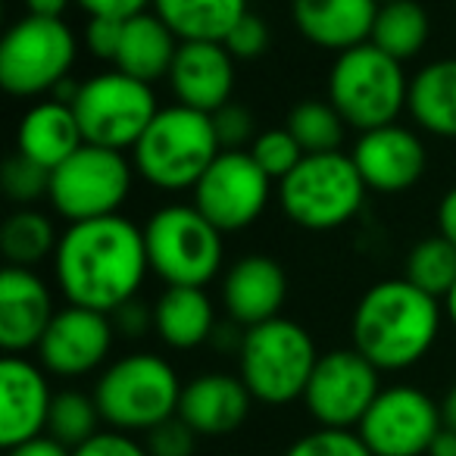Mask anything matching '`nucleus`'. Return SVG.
I'll return each mask as SVG.
<instances>
[{
	"label": "nucleus",
	"instance_id": "1",
	"mask_svg": "<svg viewBox=\"0 0 456 456\" xmlns=\"http://www.w3.org/2000/svg\"><path fill=\"white\" fill-rule=\"evenodd\" d=\"M147 273L151 260L144 228L126 216L72 222L60 235V248L53 254V279L66 304L110 316L138 300Z\"/></svg>",
	"mask_w": 456,
	"mask_h": 456
},
{
	"label": "nucleus",
	"instance_id": "2",
	"mask_svg": "<svg viewBox=\"0 0 456 456\" xmlns=\"http://www.w3.org/2000/svg\"><path fill=\"white\" fill-rule=\"evenodd\" d=\"M441 335V304L406 279L366 288L350 319L354 347L379 372H403L431 354Z\"/></svg>",
	"mask_w": 456,
	"mask_h": 456
},
{
	"label": "nucleus",
	"instance_id": "3",
	"mask_svg": "<svg viewBox=\"0 0 456 456\" xmlns=\"http://www.w3.org/2000/svg\"><path fill=\"white\" fill-rule=\"evenodd\" d=\"M222 153L213 116L184 103L159 107L147 132L132 147V166L141 182L157 191H194L203 172Z\"/></svg>",
	"mask_w": 456,
	"mask_h": 456
},
{
	"label": "nucleus",
	"instance_id": "4",
	"mask_svg": "<svg viewBox=\"0 0 456 456\" xmlns=\"http://www.w3.org/2000/svg\"><path fill=\"white\" fill-rule=\"evenodd\" d=\"M184 385L169 360L159 354H128L103 366L94 400L103 422L116 431H151L178 416Z\"/></svg>",
	"mask_w": 456,
	"mask_h": 456
},
{
	"label": "nucleus",
	"instance_id": "5",
	"mask_svg": "<svg viewBox=\"0 0 456 456\" xmlns=\"http://www.w3.org/2000/svg\"><path fill=\"white\" fill-rule=\"evenodd\" d=\"M144 244L151 273L166 288H207L225 263V235L194 207L166 203L147 216Z\"/></svg>",
	"mask_w": 456,
	"mask_h": 456
},
{
	"label": "nucleus",
	"instance_id": "6",
	"mask_svg": "<svg viewBox=\"0 0 456 456\" xmlns=\"http://www.w3.org/2000/svg\"><path fill=\"white\" fill-rule=\"evenodd\" d=\"M313 335L294 319H269L254 329H244L238 350V375L254 394V400L269 406H288L300 400L319 362Z\"/></svg>",
	"mask_w": 456,
	"mask_h": 456
},
{
	"label": "nucleus",
	"instance_id": "7",
	"mask_svg": "<svg viewBox=\"0 0 456 456\" xmlns=\"http://www.w3.org/2000/svg\"><path fill=\"white\" fill-rule=\"evenodd\" d=\"M329 101L356 132L400 122L410 101V76L403 63L366 41L338 53L329 69Z\"/></svg>",
	"mask_w": 456,
	"mask_h": 456
},
{
	"label": "nucleus",
	"instance_id": "8",
	"mask_svg": "<svg viewBox=\"0 0 456 456\" xmlns=\"http://www.w3.org/2000/svg\"><path fill=\"white\" fill-rule=\"evenodd\" d=\"M366 182L344 151L306 153L279 182V207L304 232H335L354 222L366 203Z\"/></svg>",
	"mask_w": 456,
	"mask_h": 456
},
{
	"label": "nucleus",
	"instance_id": "9",
	"mask_svg": "<svg viewBox=\"0 0 456 456\" xmlns=\"http://www.w3.org/2000/svg\"><path fill=\"white\" fill-rule=\"evenodd\" d=\"M78 38L66 20L22 16L0 41V85L10 97L45 101L72 76Z\"/></svg>",
	"mask_w": 456,
	"mask_h": 456
},
{
	"label": "nucleus",
	"instance_id": "10",
	"mask_svg": "<svg viewBox=\"0 0 456 456\" xmlns=\"http://www.w3.org/2000/svg\"><path fill=\"white\" fill-rule=\"evenodd\" d=\"M72 110L82 126L85 144L132 153L153 116L159 113V101L153 85L119 69H107L85 78Z\"/></svg>",
	"mask_w": 456,
	"mask_h": 456
},
{
	"label": "nucleus",
	"instance_id": "11",
	"mask_svg": "<svg viewBox=\"0 0 456 456\" xmlns=\"http://www.w3.org/2000/svg\"><path fill=\"white\" fill-rule=\"evenodd\" d=\"M132 157L110 147L82 144L66 163L51 172V207L60 219L91 222L103 216H119L134 184Z\"/></svg>",
	"mask_w": 456,
	"mask_h": 456
},
{
	"label": "nucleus",
	"instance_id": "12",
	"mask_svg": "<svg viewBox=\"0 0 456 456\" xmlns=\"http://www.w3.org/2000/svg\"><path fill=\"white\" fill-rule=\"evenodd\" d=\"M273 184L275 182L256 166L250 151H222L191 191L194 194L191 203L222 235H235L266 213L273 200Z\"/></svg>",
	"mask_w": 456,
	"mask_h": 456
},
{
	"label": "nucleus",
	"instance_id": "13",
	"mask_svg": "<svg viewBox=\"0 0 456 456\" xmlns=\"http://www.w3.org/2000/svg\"><path fill=\"white\" fill-rule=\"evenodd\" d=\"M381 394V372L356 347L319 356L306 385L304 403L319 428H360L362 416Z\"/></svg>",
	"mask_w": 456,
	"mask_h": 456
},
{
	"label": "nucleus",
	"instance_id": "14",
	"mask_svg": "<svg viewBox=\"0 0 456 456\" xmlns=\"http://www.w3.org/2000/svg\"><path fill=\"white\" fill-rule=\"evenodd\" d=\"M441 428V403L412 385H394L381 387L356 435L372 456H425Z\"/></svg>",
	"mask_w": 456,
	"mask_h": 456
},
{
	"label": "nucleus",
	"instance_id": "15",
	"mask_svg": "<svg viewBox=\"0 0 456 456\" xmlns=\"http://www.w3.org/2000/svg\"><path fill=\"white\" fill-rule=\"evenodd\" d=\"M116 341V325L110 313L66 304L57 310L38 344V362L57 379H85L107 362Z\"/></svg>",
	"mask_w": 456,
	"mask_h": 456
},
{
	"label": "nucleus",
	"instance_id": "16",
	"mask_svg": "<svg viewBox=\"0 0 456 456\" xmlns=\"http://www.w3.org/2000/svg\"><path fill=\"white\" fill-rule=\"evenodd\" d=\"M356 169L369 191L379 194H403L422 182L428 169V147L419 138L416 128H406L400 122L372 128L356 138L350 147Z\"/></svg>",
	"mask_w": 456,
	"mask_h": 456
},
{
	"label": "nucleus",
	"instance_id": "17",
	"mask_svg": "<svg viewBox=\"0 0 456 456\" xmlns=\"http://www.w3.org/2000/svg\"><path fill=\"white\" fill-rule=\"evenodd\" d=\"M53 394L41 362L4 354L0 360V447L13 450L47 435Z\"/></svg>",
	"mask_w": 456,
	"mask_h": 456
},
{
	"label": "nucleus",
	"instance_id": "18",
	"mask_svg": "<svg viewBox=\"0 0 456 456\" xmlns=\"http://www.w3.org/2000/svg\"><path fill=\"white\" fill-rule=\"evenodd\" d=\"M57 316L53 294L35 269L4 266L0 273V347L4 354L26 356L38 350L47 325Z\"/></svg>",
	"mask_w": 456,
	"mask_h": 456
},
{
	"label": "nucleus",
	"instance_id": "19",
	"mask_svg": "<svg viewBox=\"0 0 456 456\" xmlns=\"http://www.w3.org/2000/svg\"><path fill=\"white\" fill-rule=\"evenodd\" d=\"M235 63L238 60L219 41H182L166 82L175 94V103L213 116L216 110L232 103L238 82Z\"/></svg>",
	"mask_w": 456,
	"mask_h": 456
},
{
	"label": "nucleus",
	"instance_id": "20",
	"mask_svg": "<svg viewBox=\"0 0 456 456\" xmlns=\"http://www.w3.org/2000/svg\"><path fill=\"white\" fill-rule=\"evenodd\" d=\"M225 316L241 329H254L281 316L288 300V275L279 260L266 254H248L225 269L222 279Z\"/></svg>",
	"mask_w": 456,
	"mask_h": 456
},
{
	"label": "nucleus",
	"instance_id": "21",
	"mask_svg": "<svg viewBox=\"0 0 456 456\" xmlns=\"http://www.w3.org/2000/svg\"><path fill=\"white\" fill-rule=\"evenodd\" d=\"M379 0H291V22L306 45L344 53L372 41Z\"/></svg>",
	"mask_w": 456,
	"mask_h": 456
},
{
	"label": "nucleus",
	"instance_id": "22",
	"mask_svg": "<svg viewBox=\"0 0 456 456\" xmlns=\"http://www.w3.org/2000/svg\"><path fill=\"white\" fill-rule=\"evenodd\" d=\"M250 403L254 394L248 391L241 375L203 372L184 385L178 416L200 437H222L241 428L250 416Z\"/></svg>",
	"mask_w": 456,
	"mask_h": 456
},
{
	"label": "nucleus",
	"instance_id": "23",
	"mask_svg": "<svg viewBox=\"0 0 456 456\" xmlns=\"http://www.w3.org/2000/svg\"><path fill=\"white\" fill-rule=\"evenodd\" d=\"M82 144L85 134L76 119V110L57 97L35 101L16 126V153L51 172L66 163Z\"/></svg>",
	"mask_w": 456,
	"mask_h": 456
},
{
	"label": "nucleus",
	"instance_id": "24",
	"mask_svg": "<svg viewBox=\"0 0 456 456\" xmlns=\"http://www.w3.org/2000/svg\"><path fill=\"white\" fill-rule=\"evenodd\" d=\"M178 47H182V41L175 38V32L153 10H147V13L126 20V26H122V41L113 69L141 78L147 85H157L159 78H169Z\"/></svg>",
	"mask_w": 456,
	"mask_h": 456
},
{
	"label": "nucleus",
	"instance_id": "25",
	"mask_svg": "<svg viewBox=\"0 0 456 456\" xmlns=\"http://www.w3.org/2000/svg\"><path fill=\"white\" fill-rule=\"evenodd\" d=\"M216 325V306L207 288L172 285L153 304V331L172 350H194L209 344Z\"/></svg>",
	"mask_w": 456,
	"mask_h": 456
},
{
	"label": "nucleus",
	"instance_id": "26",
	"mask_svg": "<svg viewBox=\"0 0 456 456\" xmlns=\"http://www.w3.org/2000/svg\"><path fill=\"white\" fill-rule=\"evenodd\" d=\"M406 113L419 132L456 138V57L431 60L410 78Z\"/></svg>",
	"mask_w": 456,
	"mask_h": 456
},
{
	"label": "nucleus",
	"instance_id": "27",
	"mask_svg": "<svg viewBox=\"0 0 456 456\" xmlns=\"http://www.w3.org/2000/svg\"><path fill=\"white\" fill-rule=\"evenodd\" d=\"M153 13L178 41H225L250 13V0H153Z\"/></svg>",
	"mask_w": 456,
	"mask_h": 456
},
{
	"label": "nucleus",
	"instance_id": "28",
	"mask_svg": "<svg viewBox=\"0 0 456 456\" xmlns=\"http://www.w3.org/2000/svg\"><path fill=\"white\" fill-rule=\"evenodd\" d=\"M60 248L57 225L38 207H16L0 228V250L7 266L35 269L38 263L53 260Z\"/></svg>",
	"mask_w": 456,
	"mask_h": 456
},
{
	"label": "nucleus",
	"instance_id": "29",
	"mask_svg": "<svg viewBox=\"0 0 456 456\" xmlns=\"http://www.w3.org/2000/svg\"><path fill=\"white\" fill-rule=\"evenodd\" d=\"M431 38V16L419 0H391L381 4L379 16H375L372 28V45L385 51L387 57L406 60L419 57Z\"/></svg>",
	"mask_w": 456,
	"mask_h": 456
},
{
	"label": "nucleus",
	"instance_id": "30",
	"mask_svg": "<svg viewBox=\"0 0 456 456\" xmlns=\"http://www.w3.org/2000/svg\"><path fill=\"white\" fill-rule=\"evenodd\" d=\"M288 132L297 138L304 153H331L341 151L344 138H347V122L344 116L331 107V101H300L291 107L285 122Z\"/></svg>",
	"mask_w": 456,
	"mask_h": 456
},
{
	"label": "nucleus",
	"instance_id": "31",
	"mask_svg": "<svg viewBox=\"0 0 456 456\" xmlns=\"http://www.w3.org/2000/svg\"><path fill=\"white\" fill-rule=\"evenodd\" d=\"M406 281L422 288L431 297H447L456 281V248L441 235H428L416 241L406 254Z\"/></svg>",
	"mask_w": 456,
	"mask_h": 456
},
{
	"label": "nucleus",
	"instance_id": "32",
	"mask_svg": "<svg viewBox=\"0 0 456 456\" xmlns=\"http://www.w3.org/2000/svg\"><path fill=\"white\" fill-rule=\"evenodd\" d=\"M101 422H103V416H101V410H97L94 394H85V391L53 394L51 419H47V435H51L53 441L76 450L101 431Z\"/></svg>",
	"mask_w": 456,
	"mask_h": 456
},
{
	"label": "nucleus",
	"instance_id": "33",
	"mask_svg": "<svg viewBox=\"0 0 456 456\" xmlns=\"http://www.w3.org/2000/svg\"><path fill=\"white\" fill-rule=\"evenodd\" d=\"M0 188L16 207H35V203L51 197V169L32 163L22 153H13L0 172Z\"/></svg>",
	"mask_w": 456,
	"mask_h": 456
},
{
	"label": "nucleus",
	"instance_id": "34",
	"mask_svg": "<svg viewBox=\"0 0 456 456\" xmlns=\"http://www.w3.org/2000/svg\"><path fill=\"white\" fill-rule=\"evenodd\" d=\"M250 157H254L256 166L279 184L281 178H288L297 169L306 153L288 128H266V132L256 134V141L250 144Z\"/></svg>",
	"mask_w": 456,
	"mask_h": 456
},
{
	"label": "nucleus",
	"instance_id": "35",
	"mask_svg": "<svg viewBox=\"0 0 456 456\" xmlns=\"http://www.w3.org/2000/svg\"><path fill=\"white\" fill-rule=\"evenodd\" d=\"M285 456H372L356 431L344 428H316L297 437Z\"/></svg>",
	"mask_w": 456,
	"mask_h": 456
},
{
	"label": "nucleus",
	"instance_id": "36",
	"mask_svg": "<svg viewBox=\"0 0 456 456\" xmlns=\"http://www.w3.org/2000/svg\"><path fill=\"white\" fill-rule=\"evenodd\" d=\"M216 138H219L222 151H250L256 141V119L248 107L241 103H225L222 110L213 113Z\"/></svg>",
	"mask_w": 456,
	"mask_h": 456
},
{
	"label": "nucleus",
	"instance_id": "37",
	"mask_svg": "<svg viewBox=\"0 0 456 456\" xmlns=\"http://www.w3.org/2000/svg\"><path fill=\"white\" fill-rule=\"evenodd\" d=\"M269 41H273L269 22L263 20L260 13L250 10V13L228 32V38L222 41V45L228 47V53L235 60H260L263 53L269 51Z\"/></svg>",
	"mask_w": 456,
	"mask_h": 456
},
{
	"label": "nucleus",
	"instance_id": "38",
	"mask_svg": "<svg viewBox=\"0 0 456 456\" xmlns=\"http://www.w3.org/2000/svg\"><path fill=\"white\" fill-rule=\"evenodd\" d=\"M197 437L200 435L182 416H172L166 422H159L157 428L147 431L144 444L151 450V456H194Z\"/></svg>",
	"mask_w": 456,
	"mask_h": 456
},
{
	"label": "nucleus",
	"instance_id": "39",
	"mask_svg": "<svg viewBox=\"0 0 456 456\" xmlns=\"http://www.w3.org/2000/svg\"><path fill=\"white\" fill-rule=\"evenodd\" d=\"M72 456H151L147 444L134 441L128 431H97L91 441H85L82 447L72 450Z\"/></svg>",
	"mask_w": 456,
	"mask_h": 456
},
{
	"label": "nucleus",
	"instance_id": "40",
	"mask_svg": "<svg viewBox=\"0 0 456 456\" xmlns=\"http://www.w3.org/2000/svg\"><path fill=\"white\" fill-rule=\"evenodd\" d=\"M122 26L119 20H88L82 35V45L88 47V53L101 63L113 66L116 53H119V41H122Z\"/></svg>",
	"mask_w": 456,
	"mask_h": 456
},
{
	"label": "nucleus",
	"instance_id": "41",
	"mask_svg": "<svg viewBox=\"0 0 456 456\" xmlns=\"http://www.w3.org/2000/svg\"><path fill=\"white\" fill-rule=\"evenodd\" d=\"M76 7L82 10L88 20H132L138 13H147L153 7V0H76Z\"/></svg>",
	"mask_w": 456,
	"mask_h": 456
},
{
	"label": "nucleus",
	"instance_id": "42",
	"mask_svg": "<svg viewBox=\"0 0 456 456\" xmlns=\"http://www.w3.org/2000/svg\"><path fill=\"white\" fill-rule=\"evenodd\" d=\"M113 325H116V335L122 338H144L153 329V310H147L144 304L132 300V304L119 306L113 313Z\"/></svg>",
	"mask_w": 456,
	"mask_h": 456
},
{
	"label": "nucleus",
	"instance_id": "43",
	"mask_svg": "<svg viewBox=\"0 0 456 456\" xmlns=\"http://www.w3.org/2000/svg\"><path fill=\"white\" fill-rule=\"evenodd\" d=\"M435 219H437V235L447 238V241L456 248V184L441 194Z\"/></svg>",
	"mask_w": 456,
	"mask_h": 456
},
{
	"label": "nucleus",
	"instance_id": "44",
	"mask_svg": "<svg viewBox=\"0 0 456 456\" xmlns=\"http://www.w3.org/2000/svg\"><path fill=\"white\" fill-rule=\"evenodd\" d=\"M7 456H72V450L66 447V444L53 441L51 435H41V437H35V441H26V444H20V447L7 450Z\"/></svg>",
	"mask_w": 456,
	"mask_h": 456
},
{
	"label": "nucleus",
	"instance_id": "45",
	"mask_svg": "<svg viewBox=\"0 0 456 456\" xmlns=\"http://www.w3.org/2000/svg\"><path fill=\"white\" fill-rule=\"evenodd\" d=\"M72 4L76 0H22L26 16H38V20H63Z\"/></svg>",
	"mask_w": 456,
	"mask_h": 456
},
{
	"label": "nucleus",
	"instance_id": "46",
	"mask_svg": "<svg viewBox=\"0 0 456 456\" xmlns=\"http://www.w3.org/2000/svg\"><path fill=\"white\" fill-rule=\"evenodd\" d=\"M428 456H456V431L444 425V428L437 431L435 441H431Z\"/></svg>",
	"mask_w": 456,
	"mask_h": 456
},
{
	"label": "nucleus",
	"instance_id": "47",
	"mask_svg": "<svg viewBox=\"0 0 456 456\" xmlns=\"http://www.w3.org/2000/svg\"><path fill=\"white\" fill-rule=\"evenodd\" d=\"M441 419H444V425H447V428L456 431V385H450L447 394H444V400H441Z\"/></svg>",
	"mask_w": 456,
	"mask_h": 456
},
{
	"label": "nucleus",
	"instance_id": "48",
	"mask_svg": "<svg viewBox=\"0 0 456 456\" xmlns=\"http://www.w3.org/2000/svg\"><path fill=\"white\" fill-rule=\"evenodd\" d=\"M444 310H447L450 322H453V329H456V281H453V288H450L447 297H444Z\"/></svg>",
	"mask_w": 456,
	"mask_h": 456
},
{
	"label": "nucleus",
	"instance_id": "49",
	"mask_svg": "<svg viewBox=\"0 0 456 456\" xmlns=\"http://www.w3.org/2000/svg\"><path fill=\"white\" fill-rule=\"evenodd\" d=\"M379 4H391V0H379Z\"/></svg>",
	"mask_w": 456,
	"mask_h": 456
}]
</instances>
